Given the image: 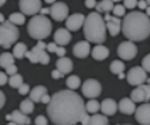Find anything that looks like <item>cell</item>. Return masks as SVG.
Listing matches in <instances>:
<instances>
[{
	"instance_id": "42",
	"label": "cell",
	"mask_w": 150,
	"mask_h": 125,
	"mask_svg": "<svg viewBox=\"0 0 150 125\" xmlns=\"http://www.w3.org/2000/svg\"><path fill=\"white\" fill-rule=\"evenodd\" d=\"M62 75H64V74L62 73H59V71H58V70H53V71H52V77H53V78H54V80H58V78H62Z\"/></svg>"
},
{
	"instance_id": "23",
	"label": "cell",
	"mask_w": 150,
	"mask_h": 125,
	"mask_svg": "<svg viewBox=\"0 0 150 125\" xmlns=\"http://www.w3.org/2000/svg\"><path fill=\"white\" fill-rule=\"evenodd\" d=\"M28 93H30V100H31L35 104V102H41L42 96L47 93V89H46L45 86H41V85H39V86L31 89Z\"/></svg>"
},
{
	"instance_id": "37",
	"label": "cell",
	"mask_w": 150,
	"mask_h": 125,
	"mask_svg": "<svg viewBox=\"0 0 150 125\" xmlns=\"http://www.w3.org/2000/svg\"><path fill=\"white\" fill-rule=\"evenodd\" d=\"M123 3H125V8L133 10L134 7H137V3H138V0H123Z\"/></svg>"
},
{
	"instance_id": "48",
	"label": "cell",
	"mask_w": 150,
	"mask_h": 125,
	"mask_svg": "<svg viewBox=\"0 0 150 125\" xmlns=\"http://www.w3.org/2000/svg\"><path fill=\"white\" fill-rule=\"evenodd\" d=\"M46 3H50V4H53V3H56V0H45Z\"/></svg>"
},
{
	"instance_id": "16",
	"label": "cell",
	"mask_w": 150,
	"mask_h": 125,
	"mask_svg": "<svg viewBox=\"0 0 150 125\" xmlns=\"http://www.w3.org/2000/svg\"><path fill=\"white\" fill-rule=\"evenodd\" d=\"M7 120H10V124H18V125H28L31 120L28 118V115H25L21 110H14L11 115L7 116Z\"/></svg>"
},
{
	"instance_id": "33",
	"label": "cell",
	"mask_w": 150,
	"mask_h": 125,
	"mask_svg": "<svg viewBox=\"0 0 150 125\" xmlns=\"http://www.w3.org/2000/svg\"><path fill=\"white\" fill-rule=\"evenodd\" d=\"M8 83H10L11 87H19L22 83H23V78H22V75H19L18 73H15L8 78Z\"/></svg>"
},
{
	"instance_id": "4",
	"label": "cell",
	"mask_w": 150,
	"mask_h": 125,
	"mask_svg": "<svg viewBox=\"0 0 150 125\" xmlns=\"http://www.w3.org/2000/svg\"><path fill=\"white\" fill-rule=\"evenodd\" d=\"M27 31L37 41H43L52 34V22L45 15H33L28 22Z\"/></svg>"
},
{
	"instance_id": "13",
	"label": "cell",
	"mask_w": 150,
	"mask_h": 125,
	"mask_svg": "<svg viewBox=\"0 0 150 125\" xmlns=\"http://www.w3.org/2000/svg\"><path fill=\"white\" fill-rule=\"evenodd\" d=\"M103 19L105 22V27L110 31V35L111 36H116L119 34V31H120V24H122L120 19L118 16H111L110 14H105V16Z\"/></svg>"
},
{
	"instance_id": "40",
	"label": "cell",
	"mask_w": 150,
	"mask_h": 125,
	"mask_svg": "<svg viewBox=\"0 0 150 125\" xmlns=\"http://www.w3.org/2000/svg\"><path fill=\"white\" fill-rule=\"evenodd\" d=\"M35 124L37 125H46L47 124V118L45 116H38V117L35 118Z\"/></svg>"
},
{
	"instance_id": "14",
	"label": "cell",
	"mask_w": 150,
	"mask_h": 125,
	"mask_svg": "<svg viewBox=\"0 0 150 125\" xmlns=\"http://www.w3.org/2000/svg\"><path fill=\"white\" fill-rule=\"evenodd\" d=\"M135 113V120L142 125H149L150 124V105L149 102L141 105L139 108L134 110Z\"/></svg>"
},
{
	"instance_id": "8",
	"label": "cell",
	"mask_w": 150,
	"mask_h": 125,
	"mask_svg": "<svg viewBox=\"0 0 150 125\" xmlns=\"http://www.w3.org/2000/svg\"><path fill=\"white\" fill-rule=\"evenodd\" d=\"M137 52H138V49H137V46L134 45V42H131V41L122 42V43L118 46V55L122 59H125V61H131V59H134L137 57Z\"/></svg>"
},
{
	"instance_id": "38",
	"label": "cell",
	"mask_w": 150,
	"mask_h": 125,
	"mask_svg": "<svg viewBox=\"0 0 150 125\" xmlns=\"http://www.w3.org/2000/svg\"><path fill=\"white\" fill-rule=\"evenodd\" d=\"M18 90H19V94L25 96V94H27L28 91H30V86H28L27 83H22L21 86L18 87Z\"/></svg>"
},
{
	"instance_id": "46",
	"label": "cell",
	"mask_w": 150,
	"mask_h": 125,
	"mask_svg": "<svg viewBox=\"0 0 150 125\" xmlns=\"http://www.w3.org/2000/svg\"><path fill=\"white\" fill-rule=\"evenodd\" d=\"M49 101H50V97L47 96V93L46 94H43L42 96V98H41V102H43V104H49Z\"/></svg>"
},
{
	"instance_id": "9",
	"label": "cell",
	"mask_w": 150,
	"mask_h": 125,
	"mask_svg": "<svg viewBox=\"0 0 150 125\" xmlns=\"http://www.w3.org/2000/svg\"><path fill=\"white\" fill-rule=\"evenodd\" d=\"M83 94L88 98H96L101 93V85L96 80H87L81 85Z\"/></svg>"
},
{
	"instance_id": "12",
	"label": "cell",
	"mask_w": 150,
	"mask_h": 125,
	"mask_svg": "<svg viewBox=\"0 0 150 125\" xmlns=\"http://www.w3.org/2000/svg\"><path fill=\"white\" fill-rule=\"evenodd\" d=\"M131 100H133L134 102H147V101L150 100L149 83H146V85H143V83L138 85V87L131 91Z\"/></svg>"
},
{
	"instance_id": "41",
	"label": "cell",
	"mask_w": 150,
	"mask_h": 125,
	"mask_svg": "<svg viewBox=\"0 0 150 125\" xmlns=\"http://www.w3.org/2000/svg\"><path fill=\"white\" fill-rule=\"evenodd\" d=\"M7 82H8L7 73H3V71H0V86H3V85H6Z\"/></svg>"
},
{
	"instance_id": "20",
	"label": "cell",
	"mask_w": 150,
	"mask_h": 125,
	"mask_svg": "<svg viewBox=\"0 0 150 125\" xmlns=\"http://www.w3.org/2000/svg\"><path fill=\"white\" fill-rule=\"evenodd\" d=\"M56 66H57L56 69L58 70L59 73H62L64 75H65V74H69L70 71H72V69H73V62H72V59L67 58V57L64 55L57 61Z\"/></svg>"
},
{
	"instance_id": "32",
	"label": "cell",
	"mask_w": 150,
	"mask_h": 125,
	"mask_svg": "<svg viewBox=\"0 0 150 125\" xmlns=\"http://www.w3.org/2000/svg\"><path fill=\"white\" fill-rule=\"evenodd\" d=\"M99 109H100V105L96 100H91L88 101L87 104H85V112L89 113V115H93V113H98Z\"/></svg>"
},
{
	"instance_id": "5",
	"label": "cell",
	"mask_w": 150,
	"mask_h": 125,
	"mask_svg": "<svg viewBox=\"0 0 150 125\" xmlns=\"http://www.w3.org/2000/svg\"><path fill=\"white\" fill-rule=\"evenodd\" d=\"M19 38V30L10 20H4L0 24V46L8 49Z\"/></svg>"
},
{
	"instance_id": "43",
	"label": "cell",
	"mask_w": 150,
	"mask_h": 125,
	"mask_svg": "<svg viewBox=\"0 0 150 125\" xmlns=\"http://www.w3.org/2000/svg\"><path fill=\"white\" fill-rule=\"evenodd\" d=\"M96 0H85V7L87 8H95Z\"/></svg>"
},
{
	"instance_id": "31",
	"label": "cell",
	"mask_w": 150,
	"mask_h": 125,
	"mask_svg": "<svg viewBox=\"0 0 150 125\" xmlns=\"http://www.w3.org/2000/svg\"><path fill=\"white\" fill-rule=\"evenodd\" d=\"M21 112H23L25 115H30L34 112V102L31 100H25L21 102Z\"/></svg>"
},
{
	"instance_id": "3",
	"label": "cell",
	"mask_w": 150,
	"mask_h": 125,
	"mask_svg": "<svg viewBox=\"0 0 150 125\" xmlns=\"http://www.w3.org/2000/svg\"><path fill=\"white\" fill-rule=\"evenodd\" d=\"M84 36L91 43H103L107 38V27L105 22L99 12L88 14L84 19Z\"/></svg>"
},
{
	"instance_id": "28",
	"label": "cell",
	"mask_w": 150,
	"mask_h": 125,
	"mask_svg": "<svg viewBox=\"0 0 150 125\" xmlns=\"http://www.w3.org/2000/svg\"><path fill=\"white\" fill-rule=\"evenodd\" d=\"M81 85V80L79 75H70L69 78H67V86L70 90H74V89H79Z\"/></svg>"
},
{
	"instance_id": "15",
	"label": "cell",
	"mask_w": 150,
	"mask_h": 125,
	"mask_svg": "<svg viewBox=\"0 0 150 125\" xmlns=\"http://www.w3.org/2000/svg\"><path fill=\"white\" fill-rule=\"evenodd\" d=\"M84 19H85V16H84L83 14L70 15L67 19V28L69 31H77V30H80L84 24Z\"/></svg>"
},
{
	"instance_id": "47",
	"label": "cell",
	"mask_w": 150,
	"mask_h": 125,
	"mask_svg": "<svg viewBox=\"0 0 150 125\" xmlns=\"http://www.w3.org/2000/svg\"><path fill=\"white\" fill-rule=\"evenodd\" d=\"M39 14H42V15L49 14V8H41V10H39Z\"/></svg>"
},
{
	"instance_id": "50",
	"label": "cell",
	"mask_w": 150,
	"mask_h": 125,
	"mask_svg": "<svg viewBox=\"0 0 150 125\" xmlns=\"http://www.w3.org/2000/svg\"><path fill=\"white\" fill-rule=\"evenodd\" d=\"M6 1H7V0H0V7H1V6H3V4L6 3Z\"/></svg>"
},
{
	"instance_id": "34",
	"label": "cell",
	"mask_w": 150,
	"mask_h": 125,
	"mask_svg": "<svg viewBox=\"0 0 150 125\" xmlns=\"http://www.w3.org/2000/svg\"><path fill=\"white\" fill-rule=\"evenodd\" d=\"M110 70H111V73H114V74L122 73L123 70H125V63L120 62L119 59H116V61H114V62L110 65Z\"/></svg>"
},
{
	"instance_id": "7",
	"label": "cell",
	"mask_w": 150,
	"mask_h": 125,
	"mask_svg": "<svg viewBox=\"0 0 150 125\" xmlns=\"http://www.w3.org/2000/svg\"><path fill=\"white\" fill-rule=\"evenodd\" d=\"M126 78H127L130 85L138 86L141 83L146 82V80L149 77H147V71H145L142 66H135V67H131V69H130V71L127 73Z\"/></svg>"
},
{
	"instance_id": "17",
	"label": "cell",
	"mask_w": 150,
	"mask_h": 125,
	"mask_svg": "<svg viewBox=\"0 0 150 125\" xmlns=\"http://www.w3.org/2000/svg\"><path fill=\"white\" fill-rule=\"evenodd\" d=\"M89 52H91V46H89L88 41L77 42L73 46V54L77 58H85V57H88Z\"/></svg>"
},
{
	"instance_id": "10",
	"label": "cell",
	"mask_w": 150,
	"mask_h": 125,
	"mask_svg": "<svg viewBox=\"0 0 150 125\" xmlns=\"http://www.w3.org/2000/svg\"><path fill=\"white\" fill-rule=\"evenodd\" d=\"M19 7L22 14L33 16L39 12V10L42 8V3L41 0H19Z\"/></svg>"
},
{
	"instance_id": "44",
	"label": "cell",
	"mask_w": 150,
	"mask_h": 125,
	"mask_svg": "<svg viewBox=\"0 0 150 125\" xmlns=\"http://www.w3.org/2000/svg\"><path fill=\"white\" fill-rule=\"evenodd\" d=\"M4 104H6V96H4L3 91L0 90V109L4 106Z\"/></svg>"
},
{
	"instance_id": "26",
	"label": "cell",
	"mask_w": 150,
	"mask_h": 125,
	"mask_svg": "<svg viewBox=\"0 0 150 125\" xmlns=\"http://www.w3.org/2000/svg\"><path fill=\"white\" fill-rule=\"evenodd\" d=\"M26 51H27V46L25 43H16L14 46V50H12V55H14V58L22 59L25 58Z\"/></svg>"
},
{
	"instance_id": "29",
	"label": "cell",
	"mask_w": 150,
	"mask_h": 125,
	"mask_svg": "<svg viewBox=\"0 0 150 125\" xmlns=\"http://www.w3.org/2000/svg\"><path fill=\"white\" fill-rule=\"evenodd\" d=\"M15 61L14 55L10 54V52H3L1 55H0V66L1 67H7L10 65H12Z\"/></svg>"
},
{
	"instance_id": "21",
	"label": "cell",
	"mask_w": 150,
	"mask_h": 125,
	"mask_svg": "<svg viewBox=\"0 0 150 125\" xmlns=\"http://www.w3.org/2000/svg\"><path fill=\"white\" fill-rule=\"evenodd\" d=\"M118 109L123 115H133L135 110V102L131 98H122L118 104Z\"/></svg>"
},
{
	"instance_id": "24",
	"label": "cell",
	"mask_w": 150,
	"mask_h": 125,
	"mask_svg": "<svg viewBox=\"0 0 150 125\" xmlns=\"http://www.w3.org/2000/svg\"><path fill=\"white\" fill-rule=\"evenodd\" d=\"M112 7H114L112 0H101L100 3H96V6H95L99 14H108L110 11H112Z\"/></svg>"
},
{
	"instance_id": "18",
	"label": "cell",
	"mask_w": 150,
	"mask_h": 125,
	"mask_svg": "<svg viewBox=\"0 0 150 125\" xmlns=\"http://www.w3.org/2000/svg\"><path fill=\"white\" fill-rule=\"evenodd\" d=\"M53 36H54V42L59 46L68 45L70 42V39H72V35H70L69 30H67V28H58Z\"/></svg>"
},
{
	"instance_id": "49",
	"label": "cell",
	"mask_w": 150,
	"mask_h": 125,
	"mask_svg": "<svg viewBox=\"0 0 150 125\" xmlns=\"http://www.w3.org/2000/svg\"><path fill=\"white\" fill-rule=\"evenodd\" d=\"M1 22H4V16H3V14H0V23Z\"/></svg>"
},
{
	"instance_id": "51",
	"label": "cell",
	"mask_w": 150,
	"mask_h": 125,
	"mask_svg": "<svg viewBox=\"0 0 150 125\" xmlns=\"http://www.w3.org/2000/svg\"><path fill=\"white\" fill-rule=\"evenodd\" d=\"M114 3H118V1H122V0H112Z\"/></svg>"
},
{
	"instance_id": "39",
	"label": "cell",
	"mask_w": 150,
	"mask_h": 125,
	"mask_svg": "<svg viewBox=\"0 0 150 125\" xmlns=\"http://www.w3.org/2000/svg\"><path fill=\"white\" fill-rule=\"evenodd\" d=\"M6 73H7L8 75H12V74L18 73V67L15 66L14 63H12V65H10V66H7V67H6Z\"/></svg>"
},
{
	"instance_id": "25",
	"label": "cell",
	"mask_w": 150,
	"mask_h": 125,
	"mask_svg": "<svg viewBox=\"0 0 150 125\" xmlns=\"http://www.w3.org/2000/svg\"><path fill=\"white\" fill-rule=\"evenodd\" d=\"M88 124H91V125H107L108 124V118H107L105 115H98V113H93V115L89 117Z\"/></svg>"
},
{
	"instance_id": "35",
	"label": "cell",
	"mask_w": 150,
	"mask_h": 125,
	"mask_svg": "<svg viewBox=\"0 0 150 125\" xmlns=\"http://www.w3.org/2000/svg\"><path fill=\"white\" fill-rule=\"evenodd\" d=\"M112 12H114V16L122 17V16H125L126 15V8H125V6H120V4H118V6L114 4V7H112Z\"/></svg>"
},
{
	"instance_id": "2",
	"label": "cell",
	"mask_w": 150,
	"mask_h": 125,
	"mask_svg": "<svg viewBox=\"0 0 150 125\" xmlns=\"http://www.w3.org/2000/svg\"><path fill=\"white\" fill-rule=\"evenodd\" d=\"M122 32L126 38L131 42H141L149 36L150 34V20L149 15L133 11L125 15L122 24Z\"/></svg>"
},
{
	"instance_id": "45",
	"label": "cell",
	"mask_w": 150,
	"mask_h": 125,
	"mask_svg": "<svg viewBox=\"0 0 150 125\" xmlns=\"http://www.w3.org/2000/svg\"><path fill=\"white\" fill-rule=\"evenodd\" d=\"M137 6H138V7H139L141 10H145V8L147 7V3L145 1V0H139V1L137 3Z\"/></svg>"
},
{
	"instance_id": "6",
	"label": "cell",
	"mask_w": 150,
	"mask_h": 125,
	"mask_svg": "<svg viewBox=\"0 0 150 125\" xmlns=\"http://www.w3.org/2000/svg\"><path fill=\"white\" fill-rule=\"evenodd\" d=\"M46 45L43 43V41H38L37 46H34V49L30 51H26V58L30 61L31 63H42V65H47L50 62L49 54L45 51Z\"/></svg>"
},
{
	"instance_id": "30",
	"label": "cell",
	"mask_w": 150,
	"mask_h": 125,
	"mask_svg": "<svg viewBox=\"0 0 150 125\" xmlns=\"http://www.w3.org/2000/svg\"><path fill=\"white\" fill-rule=\"evenodd\" d=\"M8 20L15 26H21L25 23V14H22V12H14V14L10 15Z\"/></svg>"
},
{
	"instance_id": "1",
	"label": "cell",
	"mask_w": 150,
	"mask_h": 125,
	"mask_svg": "<svg viewBox=\"0 0 150 125\" xmlns=\"http://www.w3.org/2000/svg\"><path fill=\"white\" fill-rule=\"evenodd\" d=\"M85 113V104L83 98L74 90L57 91L47 104V116L50 121L57 125H74L80 122Z\"/></svg>"
},
{
	"instance_id": "36",
	"label": "cell",
	"mask_w": 150,
	"mask_h": 125,
	"mask_svg": "<svg viewBox=\"0 0 150 125\" xmlns=\"http://www.w3.org/2000/svg\"><path fill=\"white\" fill-rule=\"evenodd\" d=\"M142 67H143V70H145V71H147V73L150 71V55H146L145 58H143Z\"/></svg>"
},
{
	"instance_id": "19",
	"label": "cell",
	"mask_w": 150,
	"mask_h": 125,
	"mask_svg": "<svg viewBox=\"0 0 150 125\" xmlns=\"http://www.w3.org/2000/svg\"><path fill=\"white\" fill-rule=\"evenodd\" d=\"M100 110L105 116H114L116 113V110H118V104L112 98H105L100 104Z\"/></svg>"
},
{
	"instance_id": "11",
	"label": "cell",
	"mask_w": 150,
	"mask_h": 125,
	"mask_svg": "<svg viewBox=\"0 0 150 125\" xmlns=\"http://www.w3.org/2000/svg\"><path fill=\"white\" fill-rule=\"evenodd\" d=\"M49 14L57 22H62L67 19L68 14H69V8L65 3H53L52 7L49 8Z\"/></svg>"
},
{
	"instance_id": "27",
	"label": "cell",
	"mask_w": 150,
	"mask_h": 125,
	"mask_svg": "<svg viewBox=\"0 0 150 125\" xmlns=\"http://www.w3.org/2000/svg\"><path fill=\"white\" fill-rule=\"evenodd\" d=\"M46 50L49 52H56L58 57H64L67 54V50L64 46H59L57 45L56 42H53V43H49V45H46Z\"/></svg>"
},
{
	"instance_id": "22",
	"label": "cell",
	"mask_w": 150,
	"mask_h": 125,
	"mask_svg": "<svg viewBox=\"0 0 150 125\" xmlns=\"http://www.w3.org/2000/svg\"><path fill=\"white\" fill-rule=\"evenodd\" d=\"M108 55H110V50L105 46H101L100 43L98 46H95V49L92 50V57L96 61H104Z\"/></svg>"
}]
</instances>
